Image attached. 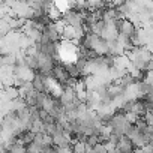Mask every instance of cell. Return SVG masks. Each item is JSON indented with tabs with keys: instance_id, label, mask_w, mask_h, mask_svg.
<instances>
[{
	"instance_id": "8",
	"label": "cell",
	"mask_w": 153,
	"mask_h": 153,
	"mask_svg": "<svg viewBox=\"0 0 153 153\" xmlns=\"http://www.w3.org/2000/svg\"><path fill=\"white\" fill-rule=\"evenodd\" d=\"M117 18H120L117 9L114 6H105L102 8V20L105 23H110V21H116Z\"/></svg>"
},
{
	"instance_id": "7",
	"label": "cell",
	"mask_w": 153,
	"mask_h": 153,
	"mask_svg": "<svg viewBox=\"0 0 153 153\" xmlns=\"http://www.w3.org/2000/svg\"><path fill=\"white\" fill-rule=\"evenodd\" d=\"M131 63H132V62H131V59L128 57L126 53L119 54V56H114V63H113V65H114L116 68L122 69V71H126V72H128V68H129Z\"/></svg>"
},
{
	"instance_id": "2",
	"label": "cell",
	"mask_w": 153,
	"mask_h": 153,
	"mask_svg": "<svg viewBox=\"0 0 153 153\" xmlns=\"http://www.w3.org/2000/svg\"><path fill=\"white\" fill-rule=\"evenodd\" d=\"M0 81L3 86L14 84V66L12 65H0Z\"/></svg>"
},
{
	"instance_id": "1",
	"label": "cell",
	"mask_w": 153,
	"mask_h": 153,
	"mask_svg": "<svg viewBox=\"0 0 153 153\" xmlns=\"http://www.w3.org/2000/svg\"><path fill=\"white\" fill-rule=\"evenodd\" d=\"M14 75L17 76V78L23 80V81H32L35 78V75H36V69L27 66L23 62H18L14 66Z\"/></svg>"
},
{
	"instance_id": "5",
	"label": "cell",
	"mask_w": 153,
	"mask_h": 153,
	"mask_svg": "<svg viewBox=\"0 0 153 153\" xmlns=\"http://www.w3.org/2000/svg\"><path fill=\"white\" fill-rule=\"evenodd\" d=\"M59 101L62 102V105L78 101V99H76V95H75L74 87H71V86H63V90H62V93H60V96H59Z\"/></svg>"
},
{
	"instance_id": "13",
	"label": "cell",
	"mask_w": 153,
	"mask_h": 153,
	"mask_svg": "<svg viewBox=\"0 0 153 153\" xmlns=\"http://www.w3.org/2000/svg\"><path fill=\"white\" fill-rule=\"evenodd\" d=\"M144 99H146V101H149V102H152V104H153V90H152V92H150V93H147V96H146V98H144Z\"/></svg>"
},
{
	"instance_id": "6",
	"label": "cell",
	"mask_w": 153,
	"mask_h": 153,
	"mask_svg": "<svg viewBox=\"0 0 153 153\" xmlns=\"http://www.w3.org/2000/svg\"><path fill=\"white\" fill-rule=\"evenodd\" d=\"M134 149H135V147H134V144H132L131 138H129V137H126V135L120 137V140H119V141H117V144H116V152L128 153V152H132Z\"/></svg>"
},
{
	"instance_id": "3",
	"label": "cell",
	"mask_w": 153,
	"mask_h": 153,
	"mask_svg": "<svg viewBox=\"0 0 153 153\" xmlns=\"http://www.w3.org/2000/svg\"><path fill=\"white\" fill-rule=\"evenodd\" d=\"M51 76L54 80H57L59 83H62V84H65L66 83V80L69 78V74H68V71H66V66H65V63H56L54 66H53V72H51Z\"/></svg>"
},
{
	"instance_id": "4",
	"label": "cell",
	"mask_w": 153,
	"mask_h": 153,
	"mask_svg": "<svg viewBox=\"0 0 153 153\" xmlns=\"http://www.w3.org/2000/svg\"><path fill=\"white\" fill-rule=\"evenodd\" d=\"M117 35H119V26L116 21H110V23H105V27L102 30V38L105 41H113V39H117Z\"/></svg>"
},
{
	"instance_id": "9",
	"label": "cell",
	"mask_w": 153,
	"mask_h": 153,
	"mask_svg": "<svg viewBox=\"0 0 153 153\" xmlns=\"http://www.w3.org/2000/svg\"><path fill=\"white\" fill-rule=\"evenodd\" d=\"M143 81H144L146 84H149L150 87H153V71H146V72H144Z\"/></svg>"
},
{
	"instance_id": "12",
	"label": "cell",
	"mask_w": 153,
	"mask_h": 153,
	"mask_svg": "<svg viewBox=\"0 0 153 153\" xmlns=\"http://www.w3.org/2000/svg\"><path fill=\"white\" fill-rule=\"evenodd\" d=\"M104 144H105V149H107V152H116V144L114 143H111V141H104Z\"/></svg>"
},
{
	"instance_id": "10",
	"label": "cell",
	"mask_w": 153,
	"mask_h": 153,
	"mask_svg": "<svg viewBox=\"0 0 153 153\" xmlns=\"http://www.w3.org/2000/svg\"><path fill=\"white\" fill-rule=\"evenodd\" d=\"M92 152H96V153H105L107 152V149H105V144H104V141L101 143H98V144H95L93 146V149H92Z\"/></svg>"
},
{
	"instance_id": "11",
	"label": "cell",
	"mask_w": 153,
	"mask_h": 153,
	"mask_svg": "<svg viewBox=\"0 0 153 153\" xmlns=\"http://www.w3.org/2000/svg\"><path fill=\"white\" fill-rule=\"evenodd\" d=\"M143 119L146 120V123H147V125L153 126V113H152V111H149V110H147V111H146V114L143 116Z\"/></svg>"
}]
</instances>
